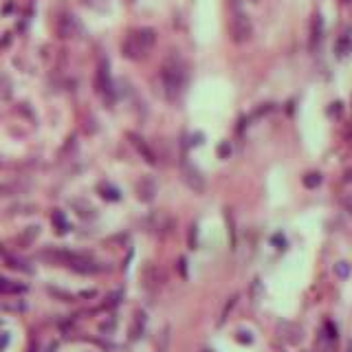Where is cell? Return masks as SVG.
Segmentation results:
<instances>
[{
    "instance_id": "cell-1",
    "label": "cell",
    "mask_w": 352,
    "mask_h": 352,
    "mask_svg": "<svg viewBox=\"0 0 352 352\" xmlns=\"http://www.w3.org/2000/svg\"><path fill=\"white\" fill-rule=\"evenodd\" d=\"M40 258L46 260L51 264H60V266H68L77 273H97L99 271V264L90 258V255H84V253H73V251H64V249H46L40 253Z\"/></svg>"
},
{
    "instance_id": "cell-2",
    "label": "cell",
    "mask_w": 352,
    "mask_h": 352,
    "mask_svg": "<svg viewBox=\"0 0 352 352\" xmlns=\"http://www.w3.org/2000/svg\"><path fill=\"white\" fill-rule=\"evenodd\" d=\"M161 82H163V92L170 101H176L180 97V90L185 86V70L178 57L170 55L165 64L161 66Z\"/></svg>"
},
{
    "instance_id": "cell-3",
    "label": "cell",
    "mask_w": 352,
    "mask_h": 352,
    "mask_svg": "<svg viewBox=\"0 0 352 352\" xmlns=\"http://www.w3.org/2000/svg\"><path fill=\"white\" fill-rule=\"evenodd\" d=\"M156 44V33L152 29H139L134 33H130L123 42V55L130 60H141L143 55H148Z\"/></svg>"
},
{
    "instance_id": "cell-4",
    "label": "cell",
    "mask_w": 352,
    "mask_h": 352,
    "mask_svg": "<svg viewBox=\"0 0 352 352\" xmlns=\"http://www.w3.org/2000/svg\"><path fill=\"white\" fill-rule=\"evenodd\" d=\"M251 33H253V24H251L249 16L240 9V4L236 2V11H233V18H231V38H233V42H238V44L246 42V40L251 38Z\"/></svg>"
},
{
    "instance_id": "cell-5",
    "label": "cell",
    "mask_w": 352,
    "mask_h": 352,
    "mask_svg": "<svg viewBox=\"0 0 352 352\" xmlns=\"http://www.w3.org/2000/svg\"><path fill=\"white\" fill-rule=\"evenodd\" d=\"M180 176H183L185 185H187L192 192H196V194H205V192H207V180H205V176H202L200 170H198V167H194L192 163L183 161V165H180Z\"/></svg>"
},
{
    "instance_id": "cell-6",
    "label": "cell",
    "mask_w": 352,
    "mask_h": 352,
    "mask_svg": "<svg viewBox=\"0 0 352 352\" xmlns=\"http://www.w3.org/2000/svg\"><path fill=\"white\" fill-rule=\"evenodd\" d=\"M95 84H97V92L104 97H108L112 92V77H110V64L106 57H101L97 64V75H95Z\"/></svg>"
},
{
    "instance_id": "cell-7",
    "label": "cell",
    "mask_w": 352,
    "mask_h": 352,
    "mask_svg": "<svg viewBox=\"0 0 352 352\" xmlns=\"http://www.w3.org/2000/svg\"><path fill=\"white\" fill-rule=\"evenodd\" d=\"M130 139H132V145L136 148V152H139L141 156H143L145 161L150 163V165H156V154H154V150L150 148V145L145 143V141L141 139L139 134H130Z\"/></svg>"
},
{
    "instance_id": "cell-8",
    "label": "cell",
    "mask_w": 352,
    "mask_h": 352,
    "mask_svg": "<svg viewBox=\"0 0 352 352\" xmlns=\"http://www.w3.org/2000/svg\"><path fill=\"white\" fill-rule=\"evenodd\" d=\"M158 284H161V275H158L156 266H154V264H148V266L143 268V288L156 290Z\"/></svg>"
},
{
    "instance_id": "cell-9",
    "label": "cell",
    "mask_w": 352,
    "mask_h": 352,
    "mask_svg": "<svg viewBox=\"0 0 352 352\" xmlns=\"http://www.w3.org/2000/svg\"><path fill=\"white\" fill-rule=\"evenodd\" d=\"M280 334L288 343L302 341V328H299V326H295V324H288V321H282V324H280Z\"/></svg>"
},
{
    "instance_id": "cell-10",
    "label": "cell",
    "mask_w": 352,
    "mask_h": 352,
    "mask_svg": "<svg viewBox=\"0 0 352 352\" xmlns=\"http://www.w3.org/2000/svg\"><path fill=\"white\" fill-rule=\"evenodd\" d=\"M0 293L2 295H22V293H26V286L20 284V282L7 280V277H0Z\"/></svg>"
},
{
    "instance_id": "cell-11",
    "label": "cell",
    "mask_w": 352,
    "mask_h": 352,
    "mask_svg": "<svg viewBox=\"0 0 352 352\" xmlns=\"http://www.w3.org/2000/svg\"><path fill=\"white\" fill-rule=\"evenodd\" d=\"M321 31H324L321 16H315V20H312V29H310V48L312 51H315V46L319 44V40H321Z\"/></svg>"
},
{
    "instance_id": "cell-12",
    "label": "cell",
    "mask_w": 352,
    "mask_h": 352,
    "mask_svg": "<svg viewBox=\"0 0 352 352\" xmlns=\"http://www.w3.org/2000/svg\"><path fill=\"white\" fill-rule=\"evenodd\" d=\"M154 194H156V185L152 183V180H141V185H139V198L141 200H152L154 198Z\"/></svg>"
},
{
    "instance_id": "cell-13",
    "label": "cell",
    "mask_w": 352,
    "mask_h": 352,
    "mask_svg": "<svg viewBox=\"0 0 352 352\" xmlns=\"http://www.w3.org/2000/svg\"><path fill=\"white\" fill-rule=\"evenodd\" d=\"M143 330H145V312L136 310L134 312V326H132V339H139Z\"/></svg>"
},
{
    "instance_id": "cell-14",
    "label": "cell",
    "mask_w": 352,
    "mask_h": 352,
    "mask_svg": "<svg viewBox=\"0 0 352 352\" xmlns=\"http://www.w3.org/2000/svg\"><path fill=\"white\" fill-rule=\"evenodd\" d=\"M53 224H55V231L57 233H66V231H68V222H66V218H64V211L57 209L55 214H53Z\"/></svg>"
},
{
    "instance_id": "cell-15",
    "label": "cell",
    "mask_w": 352,
    "mask_h": 352,
    "mask_svg": "<svg viewBox=\"0 0 352 352\" xmlns=\"http://www.w3.org/2000/svg\"><path fill=\"white\" fill-rule=\"evenodd\" d=\"M304 185H306L308 189H315L317 185H321V174H317V172L306 174V176H304Z\"/></svg>"
},
{
    "instance_id": "cell-16",
    "label": "cell",
    "mask_w": 352,
    "mask_h": 352,
    "mask_svg": "<svg viewBox=\"0 0 352 352\" xmlns=\"http://www.w3.org/2000/svg\"><path fill=\"white\" fill-rule=\"evenodd\" d=\"M236 304H238V295H233V297H229V302H227V306H224V308H222V315H220V321H218V324H220V326H222V324H224V321H227V317H229V312H231V308H233V306H236Z\"/></svg>"
},
{
    "instance_id": "cell-17",
    "label": "cell",
    "mask_w": 352,
    "mask_h": 352,
    "mask_svg": "<svg viewBox=\"0 0 352 352\" xmlns=\"http://www.w3.org/2000/svg\"><path fill=\"white\" fill-rule=\"evenodd\" d=\"M348 53H350V40H348L346 35H343V38H341V40H339V42H337V55L346 57Z\"/></svg>"
},
{
    "instance_id": "cell-18",
    "label": "cell",
    "mask_w": 352,
    "mask_h": 352,
    "mask_svg": "<svg viewBox=\"0 0 352 352\" xmlns=\"http://www.w3.org/2000/svg\"><path fill=\"white\" fill-rule=\"evenodd\" d=\"M334 273H337V275H341V277H348V273H350V266H348L346 262H339L337 266H334Z\"/></svg>"
},
{
    "instance_id": "cell-19",
    "label": "cell",
    "mask_w": 352,
    "mask_h": 352,
    "mask_svg": "<svg viewBox=\"0 0 352 352\" xmlns=\"http://www.w3.org/2000/svg\"><path fill=\"white\" fill-rule=\"evenodd\" d=\"M238 341L251 343V341H253V337H251V332H246V330H240V332H238Z\"/></svg>"
},
{
    "instance_id": "cell-20",
    "label": "cell",
    "mask_w": 352,
    "mask_h": 352,
    "mask_svg": "<svg viewBox=\"0 0 352 352\" xmlns=\"http://www.w3.org/2000/svg\"><path fill=\"white\" fill-rule=\"evenodd\" d=\"M185 264H187L185 260H178V271L183 273V277H187V266H185Z\"/></svg>"
}]
</instances>
